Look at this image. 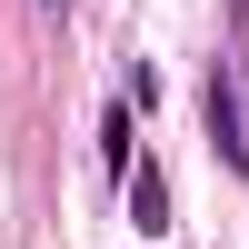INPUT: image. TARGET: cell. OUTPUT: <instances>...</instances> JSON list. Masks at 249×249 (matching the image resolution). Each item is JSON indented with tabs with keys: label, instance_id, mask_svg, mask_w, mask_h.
<instances>
[{
	"label": "cell",
	"instance_id": "6da1fadb",
	"mask_svg": "<svg viewBox=\"0 0 249 249\" xmlns=\"http://www.w3.org/2000/svg\"><path fill=\"white\" fill-rule=\"evenodd\" d=\"M199 120H210V150L230 160V170H249V120H239V80L210 60V90H199Z\"/></svg>",
	"mask_w": 249,
	"mask_h": 249
},
{
	"label": "cell",
	"instance_id": "7a4b0ae2",
	"mask_svg": "<svg viewBox=\"0 0 249 249\" xmlns=\"http://www.w3.org/2000/svg\"><path fill=\"white\" fill-rule=\"evenodd\" d=\"M120 190H130L140 239H160V230H170V179H160V160H130V170H120Z\"/></svg>",
	"mask_w": 249,
	"mask_h": 249
},
{
	"label": "cell",
	"instance_id": "3957f363",
	"mask_svg": "<svg viewBox=\"0 0 249 249\" xmlns=\"http://www.w3.org/2000/svg\"><path fill=\"white\" fill-rule=\"evenodd\" d=\"M100 160H110V170H130V100L100 120Z\"/></svg>",
	"mask_w": 249,
	"mask_h": 249
},
{
	"label": "cell",
	"instance_id": "277c9868",
	"mask_svg": "<svg viewBox=\"0 0 249 249\" xmlns=\"http://www.w3.org/2000/svg\"><path fill=\"white\" fill-rule=\"evenodd\" d=\"M230 20H239V30H249V0H230Z\"/></svg>",
	"mask_w": 249,
	"mask_h": 249
},
{
	"label": "cell",
	"instance_id": "5b68a950",
	"mask_svg": "<svg viewBox=\"0 0 249 249\" xmlns=\"http://www.w3.org/2000/svg\"><path fill=\"white\" fill-rule=\"evenodd\" d=\"M50 10H60V0H50Z\"/></svg>",
	"mask_w": 249,
	"mask_h": 249
}]
</instances>
